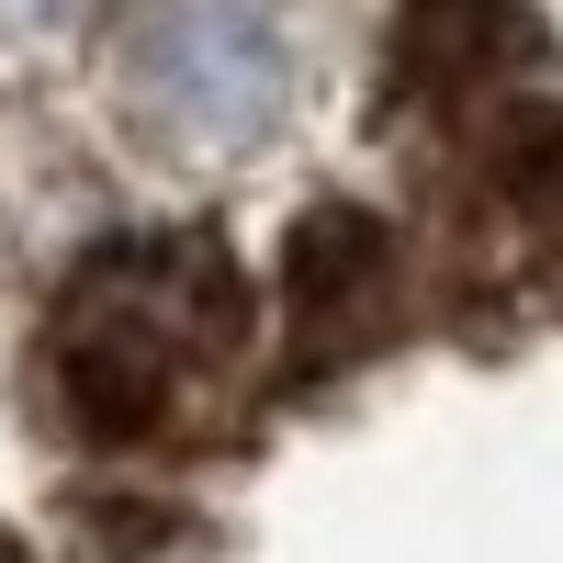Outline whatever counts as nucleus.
<instances>
[{"mask_svg":"<svg viewBox=\"0 0 563 563\" xmlns=\"http://www.w3.org/2000/svg\"><path fill=\"white\" fill-rule=\"evenodd\" d=\"M113 102L180 169H225L294 102L282 0H113Z\"/></svg>","mask_w":563,"mask_h":563,"instance_id":"f03ea898","label":"nucleus"},{"mask_svg":"<svg viewBox=\"0 0 563 563\" xmlns=\"http://www.w3.org/2000/svg\"><path fill=\"white\" fill-rule=\"evenodd\" d=\"M372 305H384V225L361 203H316L294 225V339H305V361L361 350Z\"/></svg>","mask_w":563,"mask_h":563,"instance_id":"7ed1b4c3","label":"nucleus"},{"mask_svg":"<svg viewBox=\"0 0 563 563\" xmlns=\"http://www.w3.org/2000/svg\"><path fill=\"white\" fill-rule=\"evenodd\" d=\"M249 350V282L203 225H158V238H113L68 271L57 316H45V384H57L68 429L135 451L192 417L225 361Z\"/></svg>","mask_w":563,"mask_h":563,"instance_id":"f257e3e1","label":"nucleus"},{"mask_svg":"<svg viewBox=\"0 0 563 563\" xmlns=\"http://www.w3.org/2000/svg\"><path fill=\"white\" fill-rule=\"evenodd\" d=\"M90 0H0V34H68Z\"/></svg>","mask_w":563,"mask_h":563,"instance_id":"20e7f679","label":"nucleus"}]
</instances>
